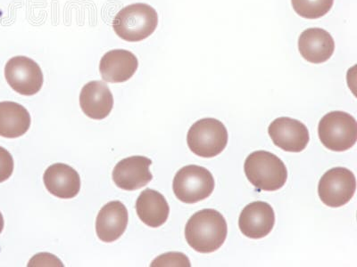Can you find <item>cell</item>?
<instances>
[{
    "mask_svg": "<svg viewBox=\"0 0 357 267\" xmlns=\"http://www.w3.org/2000/svg\"><path fill=\"white\" fill-rule=\"evenodd\" d=\"M228 225L225 217L215 209H202L195 213L185 227V238L197 252H215L225 243Z\"/></svg>",
    "mask_w": 357,
    "mask_h": 267,
    "instance_id": "cell-1",
    "label": "cell"
},
{
    "mask_svg": "<svg viewBox=\"0 0 357 267\" xmlns=\"http://www.w3.org/2000/svg\"><path fill=\"white\" fill-rule=\"evenodd\" d=\"M244 170L245 177L256 188L267 192L282 188L288 178L284 162L266 151L252 152L245 159Z\"/></svg>",
    "mask_w": 357,
    "mask_h": 267,
    "instance_id": "cell-2",
    "label": "cell"
},
{
    "mask_svg": "<svg viewBox=\"0 0 357 267\" xmlns=\"http://www.w3.org/2000/svg\"><path fill=\"white\" fill-rule=\"evenodd\" d=\"M158 24V13L144 3L126 6L117 13L113 21L114 33L129 42L146 40L154 33Z\"/></svg>",
    "mask_w": 357,
    "mask_h": 267,
    "instance_id": "cell-3",
    "label": "cell"
},
{
    "mask_svg": "<svg viewBox=\"0 0 357 267\" xmlns=\"http://www.w3.org/2000/svg\"><path fill=\"white\" fill-rule=\"evenodd\" d=\"M318 135L321 144L331 151L349 150L357 141L356 120L344 111H331L319 123Z\"/></svg>",
    "mask_w": 357,
    "mask_h": 267,
    "instance_id": "cell-4",
    "label": "cell"
},
{
    "mask_svg": "<svg viewBox=\"0 0 357 267\" xmlns=\"http://www.w3.org/2000/svg\"><path fill=\"white\" fill-rule=\"evenodd\" d=\"M228 131L218 120L203 119L194 123L188 132L190 151L199 157L213 158L222 154L228 144Z\"/></svg>",
    "mask_w": 357,
    "mask_h": 267,
    "instance_id": "cell-5",
    "label": "cell"
},
{
    "mask_svg": "<svg viewBox=\"0 0 357 267\" xmlns=\"http://www.w3.org/2000/svg\"><path fill=\"white\" fill-rule=\"evenodd\" d=\"M215 178L206 168L189 165L175 175L173 189L181 202L193 204L208 198L215 190Z\"/></svg>",
    "mask_w": 357,
    "mask_h": 267,
    "instance_id": "cell-6",
    "label": "cell"
},
{
    "mask_svg": "<svg viewBox=\"0 0 357 267\" xmlns=\"http://www.w3.org/2000/svg\"><path fill=\"white\" fill-rule=\"evenodd\" d=\"M355 175L346 168H331L321 177L318 184V195L321 202L331 208L346 205L355 195Z\"/></svg>",
    "mask_w": 357,
    "mask_h": 267,
    "instance_id": "cell-7",
    "label": "cell"
},
{
    "mask_svg": "<svg viewBox=\"0 0 357 267\" xmlns=\"http://www.w3.org/2000/svg\"><path fill=\"white\" fill-rule=\"evenodd\" d=\"M5 78L15 92L22 95L39 93L44 77L38 63L26 56H15L5 66Z\"/></svg>",
    "mask_w": 357,
    "mask_h": 267,
    "instance_id": "cell-8",
    "label": "cell"
},
{
    "mask_svg": "<svg viewBox=\"0 0 357 267\" xmlns=\"http://www.w3.org/2000/svg\"><path fill=\"white\" fill-rule=\"evenodd\" d=\"M268 133L274 145L289 152L304 151L310 140L305 124L289 117L274 120L268 128Z\"/></svg>",
    "mask_w": 357,
    "mask_h": 267,
    "instance_id": "cell-9",
    "label": "cell"
},
{
    "mask_svg": "<svg viewBox=\"0 0 357 267\" xmlns=\"http://www.w3.org/2000/svg\"><path fill=\"white\" fill-rule=\"evenodd\" d=\"M151 159L144 156H132L118 162L113 171V180L119 188L135 191L144 187L153 179L149 170Z\"/></svg>",
    "mask_w": 357,
    "mask_h": 267,
    "instance_id": "cell-10",
    "label": "cell"
},
{
    "mask_svg": "<svg viewBox=\"0 0 357 267\" xmlns=\"http://www.w3.org/2000/svg\"><path fill=\"white\" fill-rule=\"evenodd\" d=\"M275 214L267 202H255L245 206L238 218V227L245 237L262 239L272 232Z\"/></svg>",
    "mask_w": 357,
    "mask_h": 267,
    "instance_id": "cell-11",
    "label": "cell"
},
{
    "mask_svg": "<svg viewBox=\"0 0 357 267\" xmlns=\"http://www.w3.org/2000/svg\"><path fill=\"white\" fill-rule=\"evenodd\" d=\"M128 220V211L122 202H108L100 209L96 221L98 237L104 243H114L126 232Z\"/></svg>",
    "mask_w": 357,
    "mask_h": 267,
    "instance_id": "cell-12",
    "label": "cell"
},
{
    "mask_svg": "<svg viewBox=\"0 0 357 267\" xmlns=\"http://www.w3.org/2000/svg\"><path fill=\"white\" fill-rule=\"evenodd\" d=\"M139 61L128 50L114 49L105 54L100 63L102 79L110 83L129 81L138 69Z\"/></svg>",
    "mask_w": 357,
    "mask_h": 267,
    "instance_id": "cell-13",
    "label": "cell"
},
{
    "mask_svg": "<svg viewBox=\"0 0 357 267\" xmlns=\"http://www.w3.org/2000/svg\"><path fill=\"white\" fill-rule=\"evenodd\" d=\"M79 106L86 116L92 120H104L113 109V95L105 82L91 81L82 89Z\"/></svg>",
    "mask_w": 357,
    "mask_h": 267,
    "instance_id": "cell-14",
    "label": "cell"
},
{
    "mask_svg": "<svg viewBox=\"0 0 357 267\" xmlns=\"http://www.w3.org/2000/svg\"><path fill=\"white\" fill-rule=\"evenodd\" d=\"M45 186L51 195L60 199H73L81 190V177L77 171L63 163L51 165L45 171Z\"/></svg>",
    "mask_w": 357,
    "mask_h": 267,
    "instance_id": "cell-15",
    "label": "cell"
},
{
    "mask_svg": "<svg viewBox=\"0 0 357 267\" xmlns=\"http://www.w3.org/2000/svg\"><path fill=\"white\" fill-rule=\"evenodd\" d=\"M298 50L303 58L309 63L319 65L327 62L333 56L334 40L324 29H307L299 36Z\"/></svg>",
    "mask_w": 357,
    "mask_h": 267,
    "instance_id": "cell-16",
    "label": "cell"
},
{
    "mask_svg": "<svg viewBox=\"0 0 357 267\" xmlns=\"http://www.w3.org/2000/svg\"><path fill=\"white\" fill-rule=\"evenodd\" d=\"M136 211L140 220L149 227H162L167 221L170 208L164 195L158 191H143L136 202Z\"/></svg>",
    "mask_w": 357,
    "mask_h": 267,
    "instance_id": "cell-17",
    "label": "cell"
},
{
    "mask_svg": "<svg viewBox=\"0 0 357 267\" xmlns=\"http://www.w3.org/2000/svg\"><path fill=\"white\" fill-rule=\"evenodd\" d=\"M31 119L26 108L15 102L0 103V136L17 138L30 129Z\"/></svg>",
    "mask_w": 357,
    "mask_h": 267,
    "instance_id": "cell-18",
    "label": "cell"
},
{
    "mask_svg": "<svg viewBox=\"0 0 357 267\" xmlns=\"http://www.w3.org/2000/svg\"><path fill=\"white\" fill-rule=\"evenodd\" d=\"M293 9L301 17L318 19L333 8L334 0H291Z\"/></svg>",
    "mask_w": 357,
    "mask_h": 267,
    "instance_id": "cell-19",
    "label": "cell"
},
{
    "mask_svg": "<svg viewBox=\"0 0 357 267\" xmlns=\"http://www.w3.org/2000/svg\"><path fill=\"white\" fill-rule=\"evenodd\" d=\"M151 266L190 267L191 264L186 255L180 252H169L159 256L152 262Z\"/></svg>",
    "mask_w": 357,
    "mask_h": 267,
    "instance_id": "cell-20",
    "label": "cell"
},
{
    "mask_svg": "<svg viewBox=\"0 0 357 267\" xmlns=\"http://www.w3.org/2000/svg\"><path fill=\"white\" fill-rule=\"evenodd\" d=\"M14 171V159L10 152L0 146V183L10 178Z\"/></svg>",
    "mask_w": 357,
    "mask_h": 267,
    "instance_id": "cell-21",
    "label": "cell"
},
{
    "mask_svg": "<svg viewBox=\"0 0 357 267\" xmlns=\"http://www.w3.org/2000/svg\"><path fill=\"white\" fill-rule=\"evenodd\" d=\"M29 266H63V264L56 256L47 253H40L33 257L29 263Z\"/></svg>",
    "mask_w": 357,
    "mask_h": 267,
    "instance_id": "cell-22",
    "label": "cell"
},
{
    "mask_svg": "<svg viewBox=\"0 0 357 267\" xmlns=\"http://www.w3.org/2000/svg\"><path fill=\"white\" fill-rule=\"evenodd\" d=\"M4 218H3V215L1 214V212H0V234L2 233L3 229H4Z\"/></svg>",
    "mask_w": 357,
    "mask_h": 267,
    "instance_id": "cell-23",
    "label": "cell"
}]
</instances>
